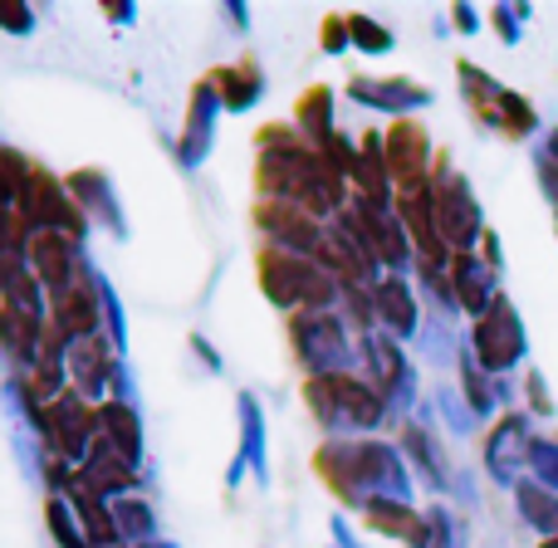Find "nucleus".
<instances>
[{
    "label": "nucleus",
    "instance_id": "37998d69",
    "mask_svg": "<svg viewBox=\"0 0 558 548\" xmlns=\"http://www.w3.org/2000/svg\"><path fill=\"white\" fill-rule=\"evenodd\" d=\"M348 45H353V39H348V15H328L324 20V54H343Z\"/></svg>",
    "mask_w": 558,
    "mask_h": 548
},
{
    "label": "nucleus",
    "instance_id": "2eb2a0df",
    "mask_svg": "<svg viewBox=\"0 0 558 548\" xmlns=\"http://www.w3.org/2000/svg\"><path fill=\"white\" fill-rule=\"evenodd\" d=\"M383 153H387V172L397 186H416L432 182V137L416 118H397L383 133Z\"/></svg>",
    "mask_w": 558,
    "mask_h": 548
},
{
    "label": "nucleus",
    "instance_id": "ea45409f",
    "mask_svg": "<svg viewBox=\"0 0 558 548\" xmlns=\"http://www.w3.org/2000/svg\"><path fill=\"white\" fill-rule=\"evenodd\" d=\"M94 289H98V308H104V333H108V343L123 353V348H128V324H123V308H118L113 284H108V279L94 270Z\"/></svg>",
    "mask_w": 558,
    "mask_h": 548
},
{
    "label": "nucleus",
    "instance_id": "72a5a7b5",
    "mask_svg": "<svg viewBox=\"0 0 558 548\" xmlns=\"http://www.w3.org/2000/svg\"><path fill=\"white\" fill-rule=\"evenodd\" d=\"M45 524H49V534H54L59 548H88L84 524H78V514L69 510L64 495H49V500H45Z\"/></svg>",
    "mask_w": 558,
    "mask_h": 548
},
{
    "label": "nucleus",
    "instance_id": "9b49d317",
    "mask_svg": "<svg viewBox=\"0 0 558 548\" xmlns=\"http://www.w3.org/2000/svg\"><path fill=\"white\" fill-rule=\"evenodd\" d=\"M357 363H363L367 382L383 392L387 412L412 402V363H407L402 343H397L392 333H383V328H377V333H367L363 343H357Z\"/></svg>",
    "mask_w": 558,
    "mask_h": 548
},
{
    "label": "nucleus",
    "instance_id": "473e14b6",
    "mask_svg": "<svg viewBox=\"0 0 558 548\" xmlns=\"http://www.w3.org/2000/svg\"><path fill=\"white\" fill-rule=\"evenodd\" d=\"M108 504H113V524H118V534H123V544H133V548L157 544L153 504H147L143 495H123V500H108Z\"/></svg>",
    "mask_w": 558,
    "mask_h": 548
},
{
    "label": "nucleus",
    "instance_id": "f8f14e48",
    "mask_svg": "<svg viewBox=\"0 0 558 548\" xmlns=\"http://www.w3.org/2000/svg\"><path fill=\"white\" fill-rule=\"evenodd\" d=\"M524 353V328H520V314H514L510 299H495L481 318H475V363L485 373H505L514 367Z\"/></svg>",
    "mask_w": 558,
    "mask_h": 548
},
{
    "label": "nucleus",
    "instance_id": "49530a36",
    "mask_svg": "<svg viewBox=\"0 0 558 548\" xmlns=\"http://www.w3.org/2000/svg\"><path fill=\"white\" fill-rule=\"evenodd\" d=\"M221 15H226V20H235V25H251V10H245V5H226Z\"/></svg>",
    "mask_w": 558,
    "mask_h": 548
},
{
    "label": "nucleus",
    "instance_id": "4be33fe9",
    "mask_svg": "<svg viewBox=\"0 0 558 548\" xmlns=\"http://www.w3.org/2000/svg\"><path fill=\"white\" fill-rule=\"evenodd\" d=\"M348 98L363 108H373V113H412V108H426L432 103V88L412 84V78H353L348 84Z\"/></svg>",
    "mask_w": 558,
    "mask_h": 548
},
{
    "label": "nucleus",
    "instance_id": "cd10ccee",
    "mask_svg": "<svg viewBox=\"0 0 558 548\" xmlns=\"http://www.w3.org/2000/svg\"><path fill=\"white\" fill-rule=\"evenodd\" d=\"M39 343H45V318H29L20 308L0 304V348H5L10 363H20V373L39 357Z\"/></svg>",
    "mask_w": 558,
    "mask_h": 548
},
{
    "label": "nucleus",
    "instance_id": "8fccbe9b",
    "mask_svg": "<svg viewBox=\"0 0 558 548\" xmlns=\"http://www.w3.org/2000/svg\"><path fill=\"white\" fill-rule=\"evenodd\" d=\"M544 548H558V539H549V544H544Z\"/></svg>",
    "mask_w": 558,
    "mask_h": 548
},
{
    "label": "nucleus",
    "instance_id": "c756f323",
    "mask_svg": "<svg viewBox=\"0 0 558 548\" xmlns=\"http://www.w3.org/2000/svg\"><path fill=\"white\" fill-rule=\"evenodd\" d=\"M294 127L308 137L314 147H324L328 137L338 133V123H333V88L328 84H314L308 94H299V103H294Z\"/></svg>",
    "mask_w": 558,
    "mask_h": 548
},
{
    "label": "nucleus",
    "instance_id": "4c0bfd02",
    "mask_svg": "<svg viewBox=\"0 0 558 548\" xmlns=\"http://www.w3.org/2000/svg\"><path fill=\"white\" fill-rule=\"evenodd\" d=\"M29 167L35 162H25V153L0 143V211H15V196H20V186H25Z\"/></svg>",
    "mask_w": 558,
    "mask_h": 548
},
{
    "label": "nucleus",
    "instance_id": "09e8293b",
    "mask_svg": "<svg viewBox=\"0 0 558 548\" xmlns=\"http://www.w3.org/2000/svg\"><path fill=\"white\" fill-rule=\"evenodd\" d=\"M549 153H554V167H558V133H554V143H549Z\"/></svg>",
    "mask_w": 558,
    "mask_h": 548
},
{
    "label": "nucleus",
    "instance_id": "1a4fd4ad",
    "mask_svg": "<svg viewBox=\"0 0 558 548\" xmlns=\"http://www.w3.org/2000/svg\"><path fill=\"white\" fill-rule=\"evenodd\" d=\"M255 226L265 235V251L308 255V260H318V245L328 235V226L318 216H308L304 206H289V202H255Z\"/></svg>",
    "mask_w": 558,
    "mask_h": 548
},
{
    "label": "nucleus",
    "instance_id": "e433bc0d",
    "mask_svg": "<svg viewBox=\"0 0 558 548\" xmlns=\"http://www.w3.org/2000/svg\"><path fill=\"white\" fill-rule=\"evenodd\" d=\"M520 510L534 529L544 534H558V495L539 490V485H520Z\"/></svg>",
    "mask_w": 558,
    "mask_h": 548
},
{
    "label": "nucleus",
    "instance_id": "a211bd4d",
    "mask_svg": "<svg viewBox=\"0 0 558 548\" xmlns=\"http://www.w3.org/2000/svg\"><path fill=\"white\" fill-rule=\"evenodd\" d=\"M318 265H324L343 289H353V284L373 289L377 279H383L377 275V260L363 251V241H357L353 231H343L338 221H328V235H324V245H318Z\"/></svg>",
    "mask_w": 558,
    "mask_h": 548
},
{
    "label": "nucleus",
    "instance_id": "a18cd8bd",
    "mask_svg": "<svg viewBox=\"0 0 558 548\" xmlns=\"http://www.w3.org/2000/svg\"><path fill=\"white\" fill-rule=\"evenodd\" d=\"M192 348H196V357H202L206 367H221V363H216V353H211V343H206V338H192Z\"/></svg>",
    "mask_w": 558,
    "mask_h": 548
},
{
    "label": "nucleus",
    "instance_id": "f704fd0d",
    "mask_svg": "<svg viewBox=\"0 0 558 548\" xmlns=\"http://www.w3.org/2000/svg\"><path fill=\"white\" fill-rule=\"evenodd\" d=\"M0 304H10V308H20V314H29V318H49V294H45V284H39L35 275H20L15 284H5L0 289Z\"/></svg>",
    "mask_w": 558,
    "mask_h": 548
},
{
    "label": "nucleus",
    "instance_id": "de8ad7c7",
    "mask_svg": "<svg viewBox=\"0 0 558 548\" xmlns=\"http://www.w3.org/2000/svg\"><path fill=\"white\" fill-rule=\"evenodd\" d=\"M456 25H461V29H471V25H475V10H465V5H456Z\"/></svg>",
    "mask_w": 558,
    "mask_h": 548
},
{
    "label": "nucleus",
    "instance_id": "58836bf2",
    "mask_svg": "<svg viewBox=\"0 0 558 548\" xmlns=\"http://www.w3.org/2000/svg\"><path fill=\"white\" fill-rule=\"evenodd\" d=\"M348 39H353V49H363V54H387V49H392V29L377 25L373 15H363V10L348 15Z\"/></svg>",
    "mask_w": 558,
    "mask_h": 548
},
{
    "label": "nucleus",
    "instance_id": "f257e3e1",
    "mask_svg": "<svg viewBox=\"0 0 558 548\" xmlns=\"http://www.w3.org/2000/svg\"><path fill=\"white\" fill-rule=\"evenodd\" d=\"M255 143H260V157H255V192H260V202L304 206L318 221H333L353 202V192H343L348 176L333 172V162L299 127L270 123Z\"/></svg>",
    "mask_w": 558,
    "mask_h": 548
},
{
    "label": "nucleus",
    "instance_id": "7c9ffc66",
    "mask_svg": "<svg viewBox=\"0 0 558 548\" xmlns=\"http://www.w3.org/2000/svg\"><path fill=\"white\" fill-rule=\"evenodd\" d=\"M402 451H407V461L422 471V480L432 485V490H441L446 485V455H441V446H436V436L426 431L422 422H407V431H402Z\"/></svg>",
    "mask_w": 558,
    "mask_h": 548
},
{
    "label": "nucleus",
    "instance_id": "a19ab883",
    "mask_svg": "<svg viewBox=\"0 0 558 548\" xmlns=\"http://www.w3.org/2000/svg\"><path fill=\"white\" fill-rule=\"evenodd\" d=\"M461 382H465V397H471L475 412H490V382H485L481 363H461Z\"/></svg>",
    "mask_w": 558,
    "mask_h": 548
},
{
    "label": "nucleus",
    "instance_id": "7ed1b4c3",
    "mask_svg": "<svg viewBox=\"0 0 558 548\" xmlns=\"http://www.w3.org/2000/svg\"><path fill=\"white\" fill-rule=\"evenodd\" d=\"M304 406H308V416H314V426L328 431V441H333V436H367L387 422L383 392L357 373L304 377Z\"/></svg>",
    "mask_w": 558,
    "mask_h": 548
},
{
    "label": "nucleus",
    "instance_id": "f3484780",
    "mask_svg": "<svg viewBox=\"0 0 558 548\" xmlns=\"http://www.w3.org/2000/svg\"><path fill=\"white\" fill-rule=\"evenodd\" d=\"M118 348L108 343V333H94V338H78V343H69V392H78L84 402H98L104 397L108 402V377H113L118 367Z\"/></svg>",
    "mask_w": 558,
    "mask_h": 548
},
{
    "label": "nucleus",
    "instance_id": "79ce46f5",
    "mask_svg": "<svg viewBox=\"0 0 558 548\" xmlns=\"http://www.w3.org/2000/svg\"><path fill=\"white\" fill-rule=\"evenodd\" d=\"M0 29H5V35H29V29H35V10L15 5V0H0Z\"/></svg>",
    "mask_w": 558,
    "mask_h": 548
},
{
    "label": "nucleus",
    "instance_id": "6e6552de",
    "mask_svg": "<svg viewBox=\"0 0 558 548\" xmlns=\"http://www.w3.org/2000/svg\"><path fill=\"white\" fill-rule=\"evenodd\" d=\"M343 231H353L363 241V251L377 260V270H407L416 260L412 251V235L407 226L397 221V211H383V206H363V202H348L343 211L333 216Z\"/></svg>",
    "mask_w": 558,
    "mask_h": 548
},
{
    "label": "nucleus",
    "instance_id": "4468645a",
    "mask_svg": "<svg viewBox=\"0 0 558 548\" xmlns=\"http://www.w3.org/2000/svg\"><path fill=\"white\" fill-rule=\"evenodd\" d=\"M49 324L59 328L64 343H78V338L104 333V308H98V289H94V265L84 260V275L78 284L49 294Z\"/></svg>",
    "mask_w": 558,
    "mask_h": 548
},
{
    "label": "nucleus",
    "instance_id": "f03ea898",
    "mask_svg": "<svg viewBox=\"0 0 558 548\" xmlns=\"http://www.w3.org/2000/svg\"><path fill=\"white\" fill-rule=\"evenodd\" d=\"M314 465L328 490L353 510H363L373 500H412L402 451H392L387 441H373V436H333V441L318 446Z\"/></svg>",
    "mask_w": 558,
    "mask_h": 548
},
{
    "label": "nucleus",
    "instance_id": "b1692460",
    "mask_svg": "<svg viewBox=\"0 0 558 548\" xmlns=\"http://www.w3.org/2000/svg\"><path fill=\"white\" fill-rule=\"evenodd\" d=\"M363 520L373 534L383 539H397L407 548H426V514H416L412 500H373L363 504Z\"/></svg>",
    "mask_w": 558,
    "mask_h": 548
},
{
    "label": "nucleus",
    "instance_id": "c85d7f7f",
    "mask_svg": "<svg viewBox=\"0 0 558 548\" xmlns=\"http://www.w3.org/2000/svg\"><path fill=\"white\" fill-rule=\"evenodd\" d=\"M216 94H221L226 113H251L265 98V74L255 64H235V69H216Z\"/></svg>",
    "mask_w": 558,
    "mask_h": 548
},
{
    "label": "nucleus",
    "instance_id": "20e7f679",
    "mask_svg": "<svg viewBox=\"0 0 558 548\" xmlns=\"http://www.w3.org/2000/svg\"><path fill=\"white\" fill-rule=\"evenodd\" d=\"M260 289L284 314L338 308V294H343V284L318 260H308V255H284V251H260Z\"/></svg>",
    "mask_w": 558,
    "mask_h": 548
},
{
    "label": "nucleus",
    "instance_id": "5701e85b",
    "mask_svg": "<svg viewBox=\"0 0 558 548\" xmlns=\"http://www.w3.org/2000/svg\"><path fill=\"white\" fill-rule=\"evenodd\" d=\"M373 299H377V328H383V333H392L397 343H402V338H412L416 328H422V308H416V294H412V284H407L402 275H383V279H377Z\"/></svg>",
    "mask_w": 558,
    "mask_h": 548
},
{
    "label": "nucleus",
    "instance_id": "aec40b11",
    "mask_svg": "<svg viewBox=\"0 0 558 548\" xmlns=\"http://www.w3.org/2000/svg\"><path fill=\"white\" fill-rule=\"evenodd\" d=\"M69 196L78 202V211L88 216V226H108V231L118 235V241H128V216L123 206H118L113 196V182H108V172H98V167H84V172H69Z\"/></svg>",
    "mask_w": 558,
    "mask_h": 548
},
{
    "label": "nucleus",
    "instance_id": "9d476101",
    "mask_svg": "<svg viewBox=\"0 0 558 548\" xmlns=\"http://www.w3.org/2000/svg\"><path fill=\"white\" fill-rule=\"evenodd\" d=\"M94 441H98V406L94 402H84L78 392H64L59 402H49L45 446L59 461H69L78 471V465L88 461V451H94Z\"/></svg>",
    "mask_w": 558,
    "mask_h": 548
},
{
    "label": "nucleus",
    "instance_id": "a878e982",
    "mask_svg": "<svg viewBox=\"0 0 558 548\" xmlns=\"http://www.w3.org/2000/svg\"><path fill=\"white\" fill-rule=\"evenodd\" d=\"M98 441H108L118 455L143 465V422L133 402H98Z\"/></svg>",
    "mask_w": 558,
    "mask_h": 548
},
{
    "label": "nucleus",
    "instance_id": "39448f33",
    "mask_svg": "<svg viewBox=\"0 0 558 548\" xmlns=\"http://www.w3.org/2000/svg\"><path fill=\"white\" fill-rule=\"evenodd\" d=\"M289 343L294 357L304 363L308 377L324 373H353V328L343 324L338 308H308V314H289Z\"/></svg>",
    "mask_w": 558,
    "mask_h": 548
},
{
    "label": "nucleus",
    "instance_id": "423d86ee",
    "mask_svg": "<svg viewBox=\"0 0 558 548\" xmlns=\"http://www.w3.org/2000/svg\"><path fill=\"white\" fill-rule=\"evenodd\" d=\"M15 216L25 221L29 235L59 231L78 245H84V235H88V216L78 211V202L69 196V182H59V176L45 172V167H29L25 186H20V196H15Z\"/></svg>",
    "mask_w": 558,
    "mask_h": 548
},
{
    "label": "nucleus",
    "instance_id": "bb28decb",
    "mask_svg": "<svg viewBox=\"0 0 558 548\" xmlns=\"http://www.w3.org/2000/svg\"><path fill=\"white\" fill-rule=\"evenodd\" d=\"M446 270H451L456 308H465V314H475V318H481L485 308L495 304V299H490V265H485V260H475L471 251H465V255H451V265H446Z\"/></svg>",
    "mask_w": 558,
    "mask_h": 548
},
{
    "label": "nucleus",
    "instance_id": "c03bdc74",
    "mask_svg": "<svg viewBox=\"0 0 558 548\" xmlns=\"http://www.w3.org/2000/svg\"><path fill=\"white\" fill-rule=\"evenodd\" d=\"M133 5H104V20H113V25H133Z\"/></svg>",
    "mask_w": 558,
    "mask_h": 548
},
{
    "label": "nucleus",
    "instance_id": "393cba45",
    "mask_svg": "<svg viewBox=\"0 0 558 548\" xmlns=\"http://www.w3.org/2000/svg\"><path fill=\"white\" fill-rule=\"evenodd\" d=\"M241 455H235V471L226 475V485H241V475L251 471L255 480L270 475V451H265V412L251 392H241Z\"/></svg>",
    "mask_w": 558,
    "mask_h": 548
},
{
    "label": "nucleus",
    "instance_id": "ddd939ff",
    "mask_svg": "<svg viewBox=\"0 0 558 548\" xmlns=\"http://www.w3.org/2000/svg\"><path fill=\"white\" fill-rule=\"evenodd\" d=\"M461 88H465V98H471V108L485 118V123H495L500 133H510V137H524L534 127V113H530V103L524 98H514L510 88H500L495 78H485L475 64H461Z\"/></svg>",
    "mask_w": 558,
    "mask_h": 548
},
{
    "label": "nucleus",
    "instance_id": "dca6fc26",
    "mask_svg": "<svg viewBox=\"0 0 558 548\" xmlns=\"http://www.w3.org/2000/svg\"><path fill=\"white\" fill-rule=\"evenodd\" d=\"M29 275L45 284V294L78 284V275H84V245L59 231H35L29 235Z\"/></svg>",
    "mask_w": 558,
    "mask_h": 548
},
{
    "label": "nucleus",
    "instance_id": "2f4dec72",
    "mask_svg": "<svg viewBox=\"0 0 558 548\" xmlns=\"http://www.w3.org/2000/svg\"><path fill=\"white\" fill-rule=\"evenodd\" d=\"M29 270V231L15 211H0V289Z\"/></svg>",
    "mask_w": 558,
    "mask_h": 548
},
{
    "label": "nucleus",
    "instance_id": "c9c22d12",
    "mask_svg": "<svg viewBox=\"0 0 558 548\" xmlns=\"http://www.w3.org/2000/svg\"><path fill=\"white\" fill-rule=\"evenodd\" d=\"M338 314H343V324L348 328H357V333H377V299H373V289H343L338 294Z\"/></svg>",
    "mask_w": 558,
    "mask_h": 548
},
{
    "label": "nucleus",
    "instance_id": "0eeeda50",
    "mask_svg": "<svg viewBox=\"0 0 558 548\" xmlns=\"http://www.w3.org/2000/svg\"><path fill=\"white\" fill-rule=\"evenodd\" d=\"M432 211H436V231H441V241L451 255H465L485 235L481 206H475L465 176L451 167V157H441L432 172Z\"/></svg>",
    "mask_w": 558,
    "mask_h": 548
},
{
    "label": "nucleus",
    "instance_id": "412c9836",
    "mask_svg": "<svg viewBox=\"0 0 558 548\" xmlns=\"http://www.w3.org/2000/svg\"><path fill=\"white\" fill-rule=\"evenodd\" d=\"M78 475H84L104 500H123V495L143 490V465H133L128 455H118L108 441H94V451H88V461L78 465Z\"/></svg>",
    "mask_w": 558,
    "mask_h": 548
},
{
    "label": "nucleus",
    "instance_id": "6ab92c4d",
    "mask_svg": "<svg viewBox=\"0 0 558 548\" xmlns=\"http://www.w3.org/2000/svg\"><path fill=\"white\" fill-rule=\"evenodd\" d=\"M221 94H216L211 78L192 88V108H186V123H182V137H177V162L182 167H202L206 153L216 143V118H221Z\"/></svg>",
    "mask_w": 558,
    "mask_h": 548
}]
</instances>
